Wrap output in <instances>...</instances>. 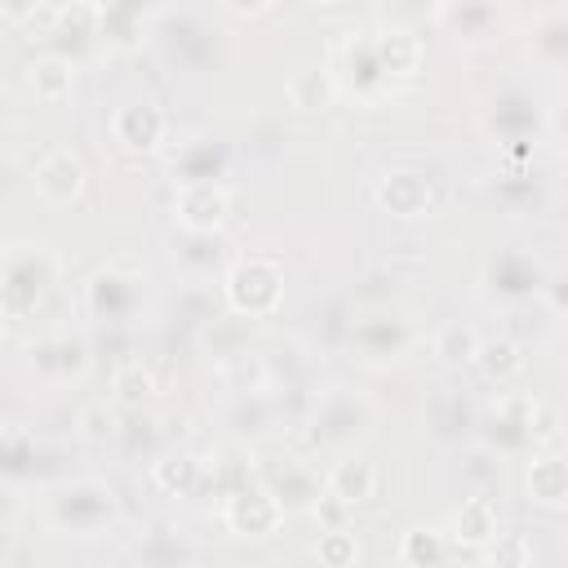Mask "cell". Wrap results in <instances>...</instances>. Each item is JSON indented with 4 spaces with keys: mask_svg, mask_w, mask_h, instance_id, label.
I'll return each instance as SVG.
<instances>
[{
    "mask_svg": "<svg viewBox=\"0 0 568 568\" xmlns=\"http://www.w3.org/2000/svg\"><path fill=\"white\" fill-rule=\"evenodd\" d=\"M62 280V257L49 240H4L0 244V311L9 320H31Z\"/></svg>",
    "mask_w": 568,
    "mask_h": 568,
    "instance_id": "cell-1",
    "label": "cell"
},
{
    "mask_svg": "<svg viewBox=\"0 0 568 568\" xmlns=\"http://www.w3.org/2000/svg\"><path fill=\"white\" fill-rule=\"evenodd\" d=\"M146 297H151V275L138 257H111L102 262L89 280H84V293H80V306L93 324H133L142 320L146 311Z\"/></svg>",
    "mask_w": 568,
    "mask_h": 568,
    "instance_id": "cell-2",
    "label": "cell"
},
{
    "mask_svg": "<svg viewBox=\"0 0 568 568\" xmlns=\"http://www.w3.org/2000/svg\"><path fill=\"white\" fill-rule=\"evenodd\" d=\"M40 515L58 537H102L120 524V497L106 479H67L44 497Z\"/></svg>",
    "mask_w": 568,
    "mask_h": 568,
    "instance_id": "cell-3",
    "label": "cell"
},
{
    "mask_svg": "<svg viewBox=\"0 0 568 568\" xmlns=\"http://www.w3.org/2000/svg\"><path fill=\"white\" fill-rule=\"evenodd\" d=\"M373 422H377V404L355 390V386H328L320 390V399L311 404V417H306V444L315 453H346L355 448L359 439L373 435Z\"/></svg>",
    "mask_w": 568,
    "mask_h": 568,
    "instance_id": "cell-4",
    "label": "cell"
},
{
    "mask_svg": "<svg viewBox=\"0 0 568 568\" xmlns=\"http://www.w3.org/2000/svg\"><path fill=\"white\" fill-rule=\"evenodd\" d=\"M346 346L368 368H390V364H399L417 351V324H413L408 311H399L390 302L364 306V311H355V320L346 328Z\"/></svg>",
    "mask_w": 568,
    "mask_h": 568,
    "instance_id": "cell-5",
    "label": "cell"
},
{
    "mask_svg": "<svg viewBox=\"0 0 568 568\" xmlns=\"http://www.w3.org/2000/svg\"><path fill=\"white\" fill-rule=\"evenodd\" d=\"M222 302L240 320H271L284 302V266L266 253H240L222 271Z\"/></svg>",
    "mask_w": 568,
    "mask_h": 568,
    "instance_id": "cell-6",
    "label": "cell"
},
{
    "mask_svg": "<svg viewBox=\"0 0 568 568\" xmlns=\"http://www.w3.org/2000/svg\"><path fill=\"white\" fill-rule=\"evenodd\" d=\"M546 280H550L546 262H541L532 248L510 244V248H497V253L484 262V271H479V293H484L493 306H510V302L537 297V293L546 288Z\"/></svg>",
    "mask_w": 568,
    "mask_h": 568,
    "instance_id": "cell-7",
    "label": "cell"
},
{
    "mask_svg": "<svg viewBox=\"0 0 568 568\" xmlns=\"http://www.w3.org/2000/svg\"><path fill=\"white\" fill-rule=\"evenodd\" d=\"M532 408L537 399L528 390H501L479 417V444L493 448L497 457L532 453Z\"/></svg>",
    "mask_w": 568,
    "mask_h": 568,
    "instance_id": "cell-8",
    "label": "cell"
},
{
    "mask_svg": "<svg viewBox=\"0 0 568 568\" xmlns=\"http://www.w3.org/2000/svg\"><path fill=\"white\" fill-rule=\"evenodd\" d=\"M222 524L235 541H271L284 528V506L266 493L262 479H248L222 497Z\"/></svg>",
    "mask_w": 568,
    "mask_h": 568,
    "instance_id": "cell-9",
    "label": "cell"
},
{
    "mask_svg": "<svg viewBox=\"0 0 568 568\" xmlns=\"http://www.w3.org/2000/svg\"><path fill=\"white\" fill-rule=\"evenodd\" d=\"M111 142L124 155H155V151H164V142H169V115H164V106L151 102V98H133V102L115 106V115H111Z\"/></svg>",
    "mask_w": 568,
    "mask_h": 568,
    "instance_id": "cell-10",
    "label": "cell"
},
{
    "mask_svg": "<svg viewBox=\"0 0 568 568\" xmlns=\"http://www.w3.org/2000/svg\"><path fill=\"white\" fill-rule=\"evenodd\" d=\"M257 479L284 506V515H306L315 506V497L324 493L320 470L302 457H266V462H257Z\"/></svg>",
    "mask_w": 568,
    "mask_h": 568,
    "instance_id": "cell-11",
    "label": "cell"
},
{
    "mask_svg": "<svg viewBox=\"0 0 568 568\" xmlns=\"http://www.w3.org/2000/svg\"><path fill=\"white\" fill-rule=\"evenodd\" d=\"M27 355L36 377H44L49 386H75L89 377V364H93V351L80 333H49L36 346H27Z\"/></svg>",
    "mask_w": 568,
    "mask_h": 568,
    "instance_id": "cell-12",
    "label": "cell"
},
{
    "mask_svg": "<svg viewBox=\"0 0 568 568\" xmlns=\"http://www.w3.org/2000/svg\"><path fill=\"white\" fill-rule=\"evenodd\" d=\"M173 222L182 231L217 235L231 222V191L222 182H178V191H173Z\"/></svg>",
    "mask_w": 568,
    "mask_h": 568,
    "instance_id": "cell-13",
    "label": "cell"
},
{
    "mask_svg": "<svg viewBox=\"0 0 568 568\" xmlns=\"http://www.w3.org/2000/svg\"><path fill=\"white\" fill-rule=\"evenodd\" d=\"M328 71H333L337 89H342V93H355V98H382V93L390 89V80L382 75V67H377V58H373L368 36H346V40H337V49H333V58H328Z\"/></svg>",
    "mask_w": 568,
    "mask_h": 568,
    "instance_id": "cell-14",
    "label": "cell"
},
{
    "mask_svg": "<svg viewBox=\"0 0 568 568\" xmlns=\"http://www.w3.org/2000/svg\"><path fill=\"white\" fill-rule=\"evenodd\" d=\"M373 200L386 217H399V222H417L435 209V182L422 173V169H390L373 182Z\"/></svg>",
    "mask_w": 568,
    "mask_h": 568,
    "instance_id": "cell-15",
    "label": "cell"
},
{
    "mask_svg": "<svg viewBox=\"0 0 568 568\" xmlns=\"http://www.w3.org/2000/svg\"><path fill=\"white\" fill-rule=\"evenodd\" d=\"M435 22L457 44H488V40H497L506 9H501V0H435Z\"/></svg>",
    "mask_w": 568,
    "mask_h": 568,
    "instance_id": "cell-16",
    "label": "cell"
},
{
    "mask_svg": "<svg viewBox=\"0 0 568 568\" xmlns=\"http://www.w3.org/2000/svg\"><path fill=\"white\" fill-rule=\"evenodd\" d=\"M439 528H444V537H448L453 550H475V555H479V550L501 532V515H497L493 497L470 493V497H462V501L453 506V515H448Z\"/></svg>",
    "mask_w": 568,
    "mask_h": 568,
    "instance_id": "cell-17",
    "label": "cell"
},
{
    "mask_svg": "<svg viewBox=\"0 0 568 568\" xmlns=\"http://www.w3.org/2000/svg\"><path fill=\"white\" fill-rule=\"evenodd\" d=\"M36 195L44 200V204H53V209H67V204H75L80 195H84V186H89V169H84V160L75 155V151H67V146H58V151H49L40 164H36Z\"/></svg>",
    "mask_w": 568,
    "mask_h": 568,
    "instance_id": "cell-18",
    "label": "cell"
},
{
    "mask_svg": "<svg viewBox=\"0 0 568 568\" xmlns=\"http://www.w3.org/2000/svg\"><path fill=\"white\" fill-rule=\"evenodd\" d=\"M484 129L506 142V146H519V142H532L541 133V106L528 98V93H497L488 106H484Z\"/></svg>",
    "mask_w": 568,
    "mask_h": 568,
    "instance_id": "cell-19",
    "label": "cell"
},
{
    "mask_svg": "<svg viewBox=\"0 0 568 568\" xmlns=\"http://www.w3.org/2000/svg\"><path fill=\"white\" fill-rule=\"evenodd\" d=\"M559 315H564V311H559L546 293H537V297H524V302L501 306V333H506V337H515L519 346L537 351V346H546V342L555 337Z\"/></svg>",
    "mask_w": 568,
    "mask_h": 568,
    "instance_id": "cell-20",
    "label": "cell"
},
{
    "mask_svg": "<svg viewBox=\"0 0 568 568\" xmlns=\"http://www.w3.org/2000/svg\"><path fill=\"white\" fill-rule=\"evenodd\" d=\"M173 182H222L231 173V146L217 138H186L169 155Z\"/></svg>",
    "mask_w": 568,
    "mask_h": 568,
    "instance_id": "cell-21",
    "label": "cell"
},
{
    "mask_svg": "<svg viewBox=\"0 0 568 568\" xmlns=\"http://www.w3.org/2000/svg\"><path fill=\"white\" fill-rule=\"evenodd\" d=\"M377 484H382L377 462L364 457V453H355V448L337 453V462H333L328 475H324V488H328L333 497H342L351 510L364 506V501H373V497H377Z\"/></svg>",
    "mask_w": 568,
    "mask_h": 568,
    "instance_id": "cell-22",
    "label": "cell"
},
{
    "mask_svg": "<svg viewBox=\"0 0 568 568\" xmlns=\"http://www.w3.org/2000/svg\"><path fill=\"white\" fill-rule=\"evenodd\" d=\"M528 501L541 510H564L568 506V457L559 448H532V462L524 470Z\"/></svg>",
    "mask_w": 568,
    "mask_h": 568,
    "instance_id": "cell-23",
    "label": "cell"
},
{
    "mask_svg": "<svg viewBox=\"0 0 568 568\" xmlns=\"http://www.w3.org/2000/svg\"><path fill=\"white\" fill-rule=\"evenodd\" d=\"M36 466H40V439L31 426L22 422H4L0 426V484L9 488H22L36 479Z\"/></svg>",
    "mask_w": 568,
    "mask_h": 568,
    "instance_id": "cell-24",
    "label": "cell"
},
{
    "mask_svg": "<svg viewBox=\"0 0 568 568\" xmlns=\"http://www.w3.org/2000/svg\"><path fill=\"white\" fill-rule=\"evenodd\" d=\"M368 44L386 80H408L422 71V40L408 27H382L368 36Z\"/></svg>",
    "mask_w": 568,
    "mask_h": 568,
    "instance_id": "cell-25",
    "label": "cell"
},
{
    "mask_svg": "<svg viewBox=\"0 0 568 568\" xmlns=\"http://www.w3.org/2000/svg\"><path fill=\"white\" fill-rule=\"evenodd\" d=\"M200 484H204V462L195 453H186V448H169V453H160L151 462V488L173 497V501L195 497Z\"/></svg>",
    "mask_w": 568,
    "mask_h": 568,
    "instance_id": "cell-26",
    "label": "cell"
},
{
    "mask_svg": "<svg viewBox=\"0 0 568 568\" xmlns=\"http://www.w3.org/2000/svg\"><path fill=\"white\" fill-rule=\"evenodd\" d=\"M169 0H102V31L98 40L111 49H129L142 36V22L155 18Z\"/></svg>",
    "mask_w": 568,
    "mask_h": 568,
    "instance_id": "cell-27",
    "label": "cell"
},
{
    "mask_svg": "<svg viewBox=\"0 0 568 568\" xmlns=\"http://www.w3.org/2000/svg\"><path fill=\"white\" fill-rule=\"evenodd\" d=\"M470 364H475L493 386H515V382H524V373H528V346H519V342L506 337V333L479 337V351H475Z\"/></svg>",
    "mask_w": 568,
    "mask_h": 568,
    "instance_id": "cell-28",
    "label": "cell"
},
{
    "mask_svg": "<svg viewBox=\"0 0 568 568\" xmlns=\"http://www.w3.org/2000/svg\"><path fill=\"white\" fill-rule=\"evenodd\" d=\"M27 89H31L36 102H44V106L67 102L71 89H75V58H67V53H40V58H31V67H27Z\"/></svg>",
    "mask_w": 568,
    "mask_h": 568,
    "instance_id": "cell-29",
    "label": "cell"
},
{
    "mask_svg": "<svg viewBox=\"0 0 568 568\" xmlns=\"http://www.w3.org/2000/svg\"><path fill=\"white\" fill-rule=\"evenodd\" d=\"M528 53H532V62H541L546 71H564V62H568V13H564L559 4H550L546 13L532 18Z\"/></svg>",
    "mask_w": 568,
    "mask_h": 568,
    "instance_id": "cell-30",
    "label": "cell"
},
{
    "mask_svg": "<svg viewBox=\"0 0 568 568\" xmlns=\"http://www.w3.org/2000/svg\"><path fill=\"white\" fill-rule=\"evenodd\" d=\"M284 93H288V102H293L297 111H328V106L342 98V89H337V80H333V71H328V62L297 67V71L288 75Z\"/></svg>",
    "mask_w": 568,
    "mask_h": 568,
    "instance_id": "cell-31",
    "label": "cell"
},
{
    "mask_svg": "<svg viewBox=\"0 0 568 568\" xmlns=\"http://www.w3.org/2000/svg\"><path fill=\"white\" fill-rule=\"evenodd\" d=\"M98 31H102V0H62V9L53 18V36L62 44H71V53L102 44Z\"/></svg>",
    "mask_w": 568,
    "mask_h": 568,
    "instance_id": "cell-32",
    "label": "cell"
},
{
    "mask_svg": "<svg viewBox=\"0 0 568 568\" xmlns=\"http://www.w3.org/2000/svg\"><path fill=\"white\" fill-rule=\"evenodd\" d=\"M217 368H222V382L235 395H266L271 390V359L257 355V351H248V346H240L235 355L217 359Z\"/></svg>",
    "mask_w": 568,
    "mask_h": 568,
    "instance_id": "cell-33",
    "label": "cell"
},
{
    "mask_svg": "<svg viewBox=\"0 0 568 568\" xmlns=\"http://www.w3.org/2000/svg\"><path fill=\"white\" fill-rule=\"evenodd\" d=\"M395 555L408 568H435V564H444L453 555V546H448V537H444L439 524H417V528H408L399 537V550Z\"/></svg>",
    "mask_w": 568,
    "mask_h": 568,
    "instance_id": "cell-34",
    "label": "cell"
},
{
    "mask_svg": "<svg viewBox=\"0 0 568 568\" xmlns=\"http://www.w3.org/2000/svg\"><path fill=\"white\" fill-rule=\"evenodd\" d=\"M155 373L142 364V359H124L115 373H111V404L115 408H142L155 399Z\"/></svg>",
    "mask_w": 568,
    "mask_h": 568,
    "instance_id": "cell-35",
    "label": "cell"
},
{
    "mask_svg": "<svg viewBox=\"0 0 568 568\" xmlns=\"http://www.w3.org/2000/svg\"><path fill=\"white\" fill-rule=\"evenodd\" d=\"M248 479H257V457H253L248 448H226V453L213 462V470L204 466V484L217 488V501H222L226 493H235L240 484H248ZM204 484H200V488H204Z\"/></svg>",
    "mask_w": 568,
    "mask_h": 568,
    "instance_id": "cell-36",
    "label": "cell"
},
{
    "mask_svg": "<svg viewBox=\"0 0 568 568\" xmlns=\"http://www.w3.org/2000/svg\"><path fill=\"white\" fill-rule=\"evenodd\" d=\"M430 351H435L439 364H448V368H466V364L475 359V351H479V333H475L470 324H462V320H448V324L435 333Z\"/></svg>",
    "mask_w": 568,
    "mask_h": 568,
    "instance_id": "cell-37",
    "label": "cell"
},
{
    "mask_svg": "<svg viewBox=\"0 0 568 568\" xmlns=\"http://www.w3.org/2000/svg\"><path fill=\"white\" fill-rule=\"evenodd\" d=\"M359 532L351 528V524H342V528H320V541H315V559L324 564V568H355L359 564Z\"/></svg>",
    "mask_w": 568,
    "mask_h": 568,
    "instance_id": "cell-38",
    "label": "cell"
},
{
    "mask_svg": "<svg viewBox=\"0 0 568 568\" xmlns=\"http://www.w3.org/2000/svg\"><path fill=\"white\" fill-rule=\"evenodd\" d=\"M75 435H80L84 444H111V439L120 435V408L106 404V399L84 404V408L75 413Z\"/></svg>",
    "mask_w": 568,
    "mask_h": 568,
    "instance_id": "cell-39",
    "label": "cell"
},
{
    "mask_svg": "<svg viewBox=\"0 0 568 568\" xmlns=\"http://www.w3.org/2000/svg\"><path fill=\"white\" fill-rule=\"evenodd\" d=\"M501 462H506V457H497L493 448H484V444H475L462 470H466V479H475L479 488H497V484H501Z\"/></svg>",
    "mask_w": 568,
    "mask_h": 568,
    "instance_id": "cell-40",
    "label": "cell"
},
{
    "mask_svg": "<svg viewBox=\"0 0 568 568\" xmlns=\"http://www.w3.org/2000/svg\"><path fill=\"white\" fill-rule=\"evenodd\" d=\"M559 439H564L559 413L537 399V408H532V448H559Z\"/></svg>",
    "mask_w": 568,
    "mask_h": 568,
    "instance_id": "cell-41",
    "label": "cell"
},
{
    "mask_svg": "<svg viewBox=\"0 0 568 568\" xmlns=\"http://www.w3.org/2000/svg\"><path fill=\"white\" fill-rule=\"evenodd\" d=\"M306 515H311V519H315L320 528H342V524H351V506H346L342 497H333L328 488H324V493L315 497V506H311Z\"/></svg>",
    "mask_w": 568,
    "mask_h": 568,
    "instance_id": "cell-42",
    "label": "cell"
},
{
    "mask_svg": "<svg viewBox=\"0 0 568 568\" xmlns=\"http://www.w3.org/2000/svg\"><path fill=\"white\" fill-rule=\"evenodd\" d=\"M44 0H0V18L13 22V27H27L36 13H40Z\"/></svg>",
    "mask_w": 568,
    "mask_h": 568,
    "instance_id": "cell-43",
    "label": "cell"
},
{
    "mask_svg": "<svg viewBox=\"0 0 568 568\" xmlns=\"http://www.w3.org/2000/svg\"><path fill=\"white\" fill-rule=\"evenodd\" d=\"M222 9L235 13V18H257V13L271 9V0H222Z\"/></svg>",
    "mask_w": 568,
    "mask_h": 568,
    "instance_id": "cell-44",
    "label": "cell"
},
{
    "mask_svg": "<svg viewBox=\"0 0 568 568\" xmlns=\"http://www.w3.org/2000/svg\"><path fill=\"white\" fill-rule=\"evenodd\" d=\"M13 506H18V501H13V488H9V484H0V528H4V519L13 515Z\"/></svg>",
    "mask_w": 568,
    "mask_h": 568,
    "instance_id": "cell-45",
    "label": "cell"
},
{
    "mask_svg": "<svg viewBox=\"0 0 568 568\" xmlns=\"http://www.w3.org/2000/svg\"><path fill=\"white\" fill-rule=\"evenodd\" d=\"M306 4H315V9H333V4H342V0H306Z\"/></svg>",
    "mask_w": 568,
    "mask_h": 568,
    "instance_id": "cell-46",
    "label": "cell"
},
{
    "mask_svg": "<svg viewBox=\"0 0 568 568\" xmlns=\"http://www.w3.org/2000/svg\"><path fill=\"white\" fill-rule=\"evenodd\" d=\"M4 333H9V315L0 311V342H4Z\"/></svg>",
    "mask_w": 568,
    "mask_h": 568,
    "instance_id": "cell-47",
    "label": "cell"
}]
</instances>
